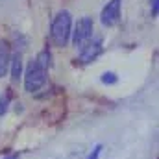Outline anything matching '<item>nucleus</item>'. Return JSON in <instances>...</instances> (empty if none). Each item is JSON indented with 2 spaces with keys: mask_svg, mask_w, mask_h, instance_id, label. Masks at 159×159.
I'll use <instances>...</instances> for the list:
<instances>
[{
  "mask_svg": "<svg viewBox=\"0 0 159 159\" xmlns=\"http://www.w3.org/2000/svg\"><path fill=\"white\" fill-rule=\"evenodd\" d=\"M120 11H122V0H109L100 13V22L104 28H113L120 20Z\"/></svg>",
  "mask_w": 159,
  "mask_h": 159,
  "instance_id": "nucleus-4",
  "label": "nucleus"
},
{
  "mask_svg": "<svg viewBox=\"0 0 159 159\" xmlns=\"http://www.w3.org/2000/svg\"><path fill=\"white\" fill-rule=\"evenodd\" d=\"M150 9H152V17H157V11H159V0H150Z\"/></svg>",
  "mask_w": 159,
  "mask_h": 159,
  "instance_id": "nucleus-11",
  "label": "nucleus"
},
{
  "mask_svg": "<svg viewBox=\"0 0 159 159\" xmlns=\"http://www.w3.org/2000/svg\"><path fill=\"white\" fill-rule=\"evenodd\" d=\"M9 63H11V44L9 41L0 39V78L7 76Z\"/></svg>",
  "mask_w": 159,
  "mask_h": 159,
  "instance_id": "nucleus-6",
  "label": "nucleus"
},
{
  "mask_svg": "<svg viewBox=\"0 0 159 159\" xmlns=\"http://www.w3.org/2000/svg\"><path fill=\"white\" fill-rule=\"evenodd\" d=\"M104 50V41L102 37H93L87 44L80 48V61L83 63H93Z\"/></svg>",
  "mask_w": 159,
  "mask_h": 159,
  "instance_id": "nucleus-5",
  "label": "nucleus"
},
{
  "mask_svg": "<svg viewBox=\"0 0 159 159\" xmlns=\"http://www.w3.org/2000/svg\"><path fill=\"white\" fill-rule=\"evenodd\" d=\"M117 81H119V78H117L115 72H104L102 74V83H106V85H113Z\"/></svg>",
  "mask_w": 159,
  "mask_h": 159,
  "instance_id": "nucleus-8",
  "label": "nucleus"
},
{
  "mask_svg": "<svg viewBox=\"0 0 159 159\" xmlns=\"http://www.w3.org/2000/svg\"><path fill=\"white\" fill-rule=\"evenodd\" d=\"M50 50L44 48L35 56V59L30 61L24 72V89L28 93H37L44 87L48 78V69H50Z\"/></svg>",
  "mask_w": 159,
  "mask_h": 159,
  "instance_id": "nucleus-1",
  "label": "nucleus"
},
{
  "mask_svg": "<svg viewBox=\"0 0 159 159\" xmlns=\"http://www.w3.org/2000/svg\"><path fill=\"white\" fill-rule=\"evenodd\" d=\"M93 37H94V22H93V19L91 17H81L76 22L72 34H70L72 44L76 48H81L83 44H87Z\"/></svg>",
  "mask_w": 159,
  "mask_h": 159,
  "instance_id": "nucleus-3",
  "label": "nucleus"
},
{
  "mask_svg": "<svg viewBox=\"0 0 159 159\" xmlns=\"http://www.w3.org/2000/svg\"><path fill=\"white\" fill-rule=\"evenodd\" d=\"M9 74L13 81H19L22 76V54L20 52H15L11 54V63H9Z\"/></svg>",
  "mask_w": 159,
  "mask_h": 159,
  "instance_id": "nucleus-7",
  "label": "nucleus"
},
{
  "mask_svg": "<svg viewBox=\"0 0 159 159\" xmlns=\"http://www.w3.org/2000/svg\"><path fill=\"white\" fill-rule=\"evenodd\" d=\"M102 148H104L102 144H96V146L93 148V152L89 154V157H87V159H98V157H100V154H102Z\"/></svg>",
  "mask_w": 159,
  "mask_h": 159,
  "instance_id": "nucleus-10",
  "label": "nucleus"
},
{
  "mask_svg": "<svg viewBox=\"0 0 159 159\" xmlns=\"http://www.w3.org/2000/svg\"><path fill=\"white\" fill-rule=\"evenodd\" d=\"M7 107H9V96L6 94V96H0V117L7 111Z\"/></svg>",
  "mask_w": 159,
  "mask_h": 159,
  "instance_id": "nucleus-9",
  "label": "nucleus"
},
{
  "mask_svg": "<svg viewBox=\"0 0 159 159\" xmlns=\"http://www.w3.org/2000/svg\"><path fill=\"white\" fill-rule=\"evenodd\" d=\"M72 34V15L67 9H61L54 15L52 24H50V39L56 46L65 48L70 41Z\"/></svg>",
  "mask_w": 159,
  "mask_h": 159,
  "instance_id": "nucleus-2",
  "label": "nucleus"
}]
</instances>
